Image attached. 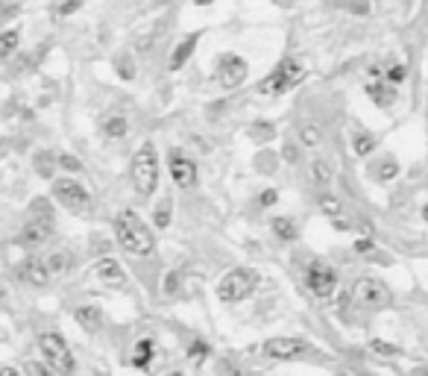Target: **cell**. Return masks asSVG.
I'll return each mask as SVG.
<instances>
[{
  "label": "cell",
  "instance_id": "cell-1",
  "mask_svg": "<svg viewBox=\"0 0 428 376\" xmlns=\"http://www.w3.org/2000/svg\"><path fill=\"white\" fill-rule=\"evenodd\" d=\"M115 239L130 256H150L155 250V235L132 209H123L115 218Z\"/></svg>",
  "mask_w": 428,
  "mask_h": 376
},
{
  "label": "cell",
  "instance_id": "cell-2",
  "mask_svg": "<svg viewBox=\"0 0 428 376\" xmlns=\"http://www.w3.org/2000/svg\"><path fill=\"white\" fill-rule=\"evenodd\" d=\"M130 176H132V186L141 197H150V194L159 188V150H155L153 142H144L130 165Z\"/></svg>",
  "mask_w": 428,
  "mask_h": 376
},
{
  "label": "cell",
  "instance_id": "cell-3",
  "mask_svg": "<svg viewBox=\"0 0 428 376\" xmlns=\"http://www.w3.org/2000/svg\"><path fill=\"white\" fill-rule=\"evenodd\" d=\"M305 77H308V65H305V59L291 57V59L279 62V65L273 68V71H270V74L259 82V94H270V97L288 94V91L296 89Z\"/></svg>",
  "mask_w": 428,
  "mask_h": 376
},
{
  "label": "cell",
  "instance_id": "cell-4",
  "mask_svg": "<svg viewBox=\"0 0 428 376\" xmlns=\"http://www.w3.org/2000/svg\"><path fill=\"white\" fill-rule=\"evenodd\" d=\"M261 276L255 268H232L229 273L217 283V300L220 303H240L252 297V291L259 288Z\"/></svg>",
  "mask_w": 428,
  "mask_h": 376
},
{
  "label": "cell",
  "instance_id": "cell-5",
  "mask_svg": "<svg viewBox=\"0 0 428 376\" xmlns=\"http://www.w3.org/2000/svg\"><path fill=\"white\" fill-rule=\"evenodd\" d=\"M38 350H41V356H45V365L56 376H70L77 370L74 353H70L68 341L59 336V332H45V336L38 338Z\"/></svg>",
  "mask_w": 428,
  "mask_h": 376
},
{
  "label": "cell",
  "instance_id": "cell-6",
  "mask_svg": "<svg viewBox=\"0 0 428 376\" xmlns=\"http://www.w3.org/2000/svg\"><path fill=\"white\" fill-rule=\"evenodd\" d=\"M352 306H358V309H388V306H393V291L376 276H358L352 285Z\"/></svg>",
  "mask_w": 428,
  "mask_h": 376
},
{
  "label": "cell",
  "instance_id": "cell-7",
  "mask_svg": "<svg viewBox=\"0 0 428 376\" xmlns=\"http://www.w3.org/2000/svg\"><path fill=\"white\" fill-rule=\"evenodd\" d=\"M53 197L74 215H89L91 212V194L82 183H77V179H68V176L56 179L53 183Z\"/></svg>",
  "mask_w": 428,
  "mask_h": 376
},
{
  "label": "cell",
  "instance_id": "cell-8",
  "mask_svg": "<svg viewBox=\"0 0 428 376\" xmlns=\"http://www.w3.org/2000/svg\"><path fill=\"white\" fill-rule=\"evenodd\" d=\"M305 283L311 288V294L314 297H332L335 294V288H337V273L332 264H326V262H317L314 259L308 264V271H305Z\"/></svg>",
  "mask_w": 428,
  "mask_h": 376
},
{
  "label": "cell",
  "instance_id": "cell-9",
  "mask_svg": "<svg viewBox=\"0 0 428 376\" xmlns=\"http://www.w3.org/2000/svg\"><path fill=\"white\" fill-rule=\"evenodd\" d=\"M250 74V62L238 53H223L217 59V82L223 89H238Z\"/></svg>",
  "mask_w": 428,
  "mask_h": 376
},
{
  "label": "cell",
  "instance_id": "cell-10",
  "mask_svg": "<svg viewBox=\"0 0 428 376\" xmlns=\"http://www.w3.org/2000/svg\"><path fill=\"white\" fill-rule=\"evenodd\" d=\"M53 235V218L50 212L45 215H33L21 230V244L24 247H45Z\"/></svg>",
  "mask_w": 428,
  "mask_h": 376
},
{
  "label": "cell",
  "instance_id": "cell-11",
  "mask_svg": "<svg viewBox=\"0 0 428 376\" xmlns=\"http://www.w3.org/2000/svg\"><path fill=\"white\" fill-rule=\"evenodd\" d=\"M167 171H170V179H174L179 188H194L197 186V165L185 156L182 150H170Z\"/></svg>",
  "mask_w": 428,
  "mask_h": 376
},
{
  "label": "cell",
  "instance_id": "cell-12",
  "mask_svg": "<svg viewBox=\"0 0 428 376\" xmlns=\"http://www.w3.org/2000/svg\"><path fill=\"white\" fill-rule=\"evenodd\" d=\"M305 353H311V347L299 338H267L264 341V356L276 359V361H288V359L305 356Z\"/></svg>",
  "mask_w": 428,
  "mask_h": 376
},
{
  "label": "cell",
  "instance_id": "cell-13",
  "mask_svg": "<svg viewBox=\"0 0 428 376\" xmlns=\"http://www.w3.org/2000/svg\"><path fill=\"white\" fill-rule=\"evenodd\" d=\"M94 273H97V280L103 285H109V288H123L126 285V273H123V268L115 259H100L94 264Z\"/></svg>",
  "mask_w": 428,
  "mask_h": 376
},
{
  "label": "cell",
  "instance_id": "cell-14",
  "mask_svg": "<svg viewBox=\"0 0 428 376\" xmlns=\"http://www.w3.org/2000/svg\"><path fill=\"white\" fill-rule=\"evenodd\" d=\"M21 276L30 285H47L50 283V273H47V264L45 259H38V256H30L24 264H21Z\"/></svg>",
  "mask_w": 428,
  "mask_h": 376
},
{
  "label": "cell",
  "instance_id": "cell-15",
  "mask_svg": "<svg viewBox=\"0 0 428 376\" xmlns=\"http://www.w3.org/2000/svg\"><path fill=\"white\" fill-rule=\"evenodd\" d=\"M197 41H199V33H191V36H185V38L179 41V47L174 50V57H170V71H179V68L191 59Z\"/></svg>",
  "mask_w": 428,
  "mask_h": 376
},
{
  "label": "cell",
  "instance_id": "cell-16",
  "mask_svg": "<svg viewBox=\"0 0 428 376\" xmlns=\"http://www.w3.org/2000/svg\"><path fill=\"white\" fill-rule=\"evenodd\" d=\"M367 94H369V100H373L376 106H381V109H390L393 100H396V89L390 86V82L388 86H384V82H369Z\"/></svg>",
  "mask_w": 428,
  "mask_h": 376
},
{
  "label": "cell",
  "instance_id": "cell-17",
  "mask_svg": "<svg viewBox=\"0 0 428 376\" xmlns=\"http://www.w3.org/2000/svg\"><path fill=\"white\" fill-rule=\"evenodd\" d=\"M74 317L85 332H97L100 326H103V315H100L97 306H79V309L74 312Z\"/></svg>",
  "mask_w": 428,
  "mask_h": 376
},
{
  "label": "cell",
  "instance_id": "cell-18",
  "mask_svg": "<svg viewBox=\"0 0 428 376\" xmlns=\"http://www.w3.org/2000/svg\"><path fill=\"white\" fill-rule=\"evenodd\" d=\"M153 359H155V344H153L150 338H141V341L135 344V350H132V365H135L138 370H150Z\"/></svg>",
  "mask_w": 428,
  "mask_h": 376
},
{
  "label": "cell",
  "instance_id": "cell-19",
  "mask_svg": "<svg viewBox=\"0 0 428 376\" xmlns=\"http://www.w3.org/2000/svg\"><path fill=\"white\" fill-rule=\"evenodd\" d=\"M45 264H47V273H50V280H53V276L68 273L74 262H70V253H65V250H56V253L45 256Z\"/></svg>",
  "mask_w": 428,
  "mask_h": 376
},
{
  "label": "cell",
  "instance_id": "cell-20",
  "mask_svg": "<svg viewBox=\"0 0 428 376\" xmlns=\"http://www.w3.org/2000/svg\"><path fill=\"white\" fill-rule=\"evenodd\" d=\"M355 253L364 256V259H369V262H381V264L390 262V256L384 253V250H379V247L373 244V239H358V241H355Z\"/></svg>",
  "mask_w": 428,
  "mask_h": 376
},
{
  "label": "cell",
  "instance_id": "cell-21",
  "mask_svg": "<svg viewBox=\"0 0 428 376\" xmlns=\"http://www.w3.org/2000/svg\"><path fill=\"white\" fill-rule=\"evenodd\" d=\"M103 133H106L109 138H123L126 133H130V121H126L123 115H109V118L103 121Z\"/></svg>",
  "mask_w": 428,
  "mask_h": 376
},
{
  "label": "cell",
  "instance_id": "cell-22",
  "mask_svg": "<svg viewBox=\"0 0 428 376\" xmlns=\"http://www.w3.org/2000/svg\"><path fill=\"white\" fill-rule=\"evenodd\" d=\"M18 45H21V33L18 30H3L0 33V59L12 57V53L18 50Z\"/></svg>",
  "mask_w": 428,
  "mask_h": 376
},
{
  "label": "cell",
  "instance_id": "cell-23",
  "mask_svg": "<svg viewBox=\"0 0 428 376\" xmlns=\"http://www.w3.org/2000/svg\"><path fill=\"white\" fill-rule=\"evenodd\" d=\"M270 230H273V235H279L282 241H293V239H296V227H293L291 218H273Z\"/></svg>",
  "mask_w": 428,
  "mask_h": 376
},
{
  "label": "cell",
  "instance_id": "cell-24",
  "mask_svg": "<svg viewBox=\"0 0 428 376\" xmlns=\"http://www.w3.org/2000/svg\"><path fill=\"white\" fill-rule=\"evenodd\" d=\"M320 209H323V215H326V218H329V220H337V218H346V212H344V206H340V200L329 197V194H323V197H320Z\"/></svg>",
  "mask_w": 428,
  "mask_h": 376
},
{
  "label": "cell",
  "instance_id": "cell-25",
  "mask_svg": "<svg viewBox=\"0 0 428 376\" xmlns=\"http://www.w3.org/2000/svg\"><path fill=\"white\" fill-rule=\"evenodd\" d=\"M352 147H355V153H358V156H367L369 150H376V135L358 133V135H355V142H352Z\"/></svg>",
  "mask_w": 428,
  "mask_h": 376
},
{
  "label": "cell",
  "instance_id": "cell-26",
  "mask_svg": "<svg viewBox=\"0 0 428 376\" xmlns=\"http://www.w3.org/2000/svg\"><path fill=\"white\" fill-rule=\"evenodd\" d=\"M311 174L317 176L323 186L332 183V168H329V162H326V159H317V162H314V165H311Z\"/></svg>",
  "mask_w": 428,
  "mask_h": 376
},
{
  "label": "cell",
  "instance_id": "cell-27",
  "mask_svg": "<svg viewBox=\"0 0 428 376\" xmlns=\"http://www.w3.org/2000/svg\"><path fill=\"white\" fill-rule=\"evenodd\" d=\"M303 144L305 147H320L323 144V130L311 127V123H308V127H303Z\"/></svg>",
  "mask_w": 428,
  "mask_h": 376
},
{
  "label": "cell",
  "instance_id": "cell-28",
  "mask_svg": "<svg viewBox=\"0 0 428 376\" xmlns=\"http://www.w3.org/2000/svg\"><path fill=\"white\" fill-rule=\"evenodd\" d=\"M405 77H408V68H405V65H399V62H396V65H390L388 71H384V80H388L390 86H396V82H402Z\"/></svg>",
  "mask_w": 428,
  "mask_h": 376
},
{
  "label": "cell",
  "instance_id": "cell-29",
  "mask_svg": "<svg viewBox=\"0 0 428 376\" xmlns=\"http://www.w3.org/2000/svg\"><path fill=\"white\" fill-rule=\"evenodd\" d=\"M153 220H155V227H159V230H167V227H170V209H167V203H159V206H155Z\"/></svg>",
  "mask_w": 428,
  "mask_h": 376
},
{
  "label": "cell",
  "instance_id": "cell-30",
  "mask_svg": "<svg viewBox=\"0 0 428 376\" xmlns=\"http://www.w3.org/2000/svg\"><path fill=\"white\" fill-rule=\"evenodd\" d=\"M208 356V344L206 341H191L188 344V359L191 361H203Z\"/></svg>",
  "mask_w": 428,
  "mask_h": 376
},
{
  "label": "cell",
  "instance_id": "cell-31",
  "mask_svg": "<svg viewBox=\"0 0 428 376\" xmlns=\"http://www.w3.org/2000/svg\"><path fill=\"white\" fill-rule=\"evenodd\" d=\"M24 373L26 376H56L45 361H26V368H24Z\"/></svg>",
  "mask_w": 428,
  "mask_h": 376
},
{
  "label": "cell",
  "instance_id": "cell-32",
  "mask_svg": "<svg viewBox=\"0 0 428 376\" xmlns=\"http://www.w3.org/2000/svg\"><path fill=\"white\" fill-rule=\"evenodd\" d=\"M82 6V0H62V3L59 6H56V15H74V12Z\"/></svg>",
  "mask_w": 428,
  "mask_h": 376
},
{
  "label": "cell",
  "instance_id": "cell-33",
  "mask_svg": "<svg viewBox=\"0 0 428 376\" xmlns=\"http://www.w3.org/2000/svg\"><path fill=\"white\" fill-rule=\"evenodd\" d=\"M369 347H373L376 353H381V356H399L402 350L399 347H393V344H384V341H369Z\"/></svg>",
  "mask_w": 428,
  "mask_h": 376
},
{
  "label": "cell",
  "instance_id": "cell-34",
  "mask_svg": "<svg viewBox=\"0 0 428 376\" xmlns=\"http://www.w3.org/2000/svg\"><path fill=\"white\" fill-rule=\"evenodd\" d=\"M176 288H179V273L170 271V273L165 276V294H176Z\"/></svg>",
  "mask_w": 428,
  "mask_h": 376
},
{
  "label": "cell",
  "instance_id": "cell-35",
  "mask_svg": "<svg viewBox=\"0 0 428 376\" xmlns=\"http://www.w3.org/2000/svg\"><path fill=\"white\" fill-rule=\"evenodd\" d=\"M59 165H62V168L65 171H82V165H79V159H74V156H59Z\"/></svg>",
  "mask_w": 428,
  "mask_h": 376
},
{
  "label": "cell",
  "instance_id": "cell-36",
  "mask_svg": "<svg viewBox=\"0 0 428 376\" xmlns=\"http://www.w3.org/2000/svg\"><path fill=\"white\" fill-rule=\"evenodd\" d=\"M276 200H279V194H276L273 188H267V191H261V197H259V203H261V206H273Z\"/></svg>",
  "mask_w": 428,
  "mask_h": 376
},
{
  "label": "cell",
  "instance_id": "cell-37",
  "mask_svg": "<svg viewBox=\"0 0 428 376\" xmlns=\"http://www.w3.org/2000/svg\"><path fill=\"white\" fill-rule=\"evenodd\" d=\"M0 376H21L15 368H3V370H0Z\"/></svg>",
  "mask_w": 428,
  "mask_h": 376
},
{
  "label": "cell",
  "instance_id": "cell-38",
  "mask_svg": "<svg viewBox=\"0 0 428 376\" xmlns=\"http://www.w3.org/2000/svg\"><path fill=\"white\" fill-rule=\"evenodd\" d=\"M337 376H355V373H349V370H337Z\"/></svg>",
  "mask_w": 428,
  "mask_h": 376
},
{
  "label": "cell",
  "instance_id": "cell-39",
  "mask_svg": "<svg viewBox=\"0 0 428 376\" xmlns=\"http://www.w3.org/2000/svg\"><path fill=\"white\" fill-rule=\"evenodd\" d=\"M197 3H199V6H208V3H211V0H197Z\"/></svg>",
  "mask_w": 428,
  "mask_h": 376
},
{
  "label": "cell",
  "instance_id": "cell-40",
  "mask_svg": "<svg viewBox=\"0 0 428 376\" xmlns=\"http://www.w3.org/2000/svg\"><path fill=\"white\" fill-rule=\"evenodd\" d=\"M422 218H425V220H428V203H425V209H422Z\"/></svg>",
  "mask_w": 428,
  "mask_h": 376
},
{
  "label": "cell",
  "instance_id": "cell-41",
  "mask_svg": "<svg viewBox=\"0 0 428 376\" xmlns=\"http://www.w3.org/2000/svg\"><path fill=\"white\" fill-rule=\"evenodd\" d=\"M174 376H185V373H174Z\"/></svg>",
  "mask_w": 428,
  "mask_h": 376
},
{
  "label": "cell",
  "instance_id": "cell-42",
  "mask_svg": "<svg viewBox=\"0 0 428 376\" xmlns=\"http://www.w3.org/2000/svg\"><path fill=\"white\" fill-rule=\"evenodd\" d=\"M422 376H428V370H425V373H422Z\"/></svg>",
  "mask_w": 428,
  "mask_h": 376
},
{
  "label": "cell",
  "instance_id": "cell-43",
  "mask_svg": "<svg viewBox=\"0 0 428 376\" xmlns=\"http://www.w3.org/2000/svg\"><path fill=\"white\" fill-rule=\"evenodd\" d=\"M367 376H369V373H367Z\"/></svg>",
  "mask_w": 428,
  "mask_h": 376
}]
</instances>
